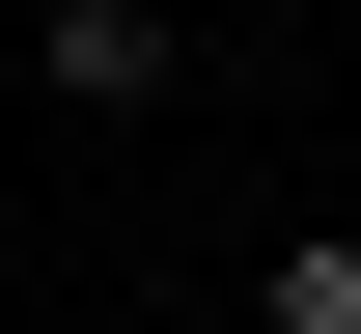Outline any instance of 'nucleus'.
<instances>
[{
  "label": "nucleus",
  "mask_w": 361,
  "mask_h": 334,
  "mask_svg": "<svg viewBox=\"0 0 361 334\" xmlns=\"http://www.w3.org/2000/svg\"><path fill=\"white\" fill-rule=\"evenodd\" d=\"M250 334H361V223H306V251H278V279H250Z\"/></svg>",
  "instance_id": "2"
},
{
  "label": "nucleus",
  "mask_w": 361,
  "mask_h": 334,
  "mask_svg": "<svg viewBox=\"0 0 361 334\" xmlns=\"http://www.w3.org/2000/svg\"><path fill=\"white\" fill-rule=\"evenodd\" d=\"M167 334H250V306H167Z\"/></svg>",
  "instance_id": "3"
},
{
  "label": "nucleus",
  "mask_w": 361,
  "mask_h": 334,
  "mask_svg": "<svg viewBox=\"0 0 361 334\" xmlns=\"http://www.w3.org/2000/svg\"><path fill=\"white\" fill-rule=\"evenodd\" d=\"M28 84L56 112H167V0H28Z\"/></svg>",
  "instance_id": "1"
}]
</instances>
